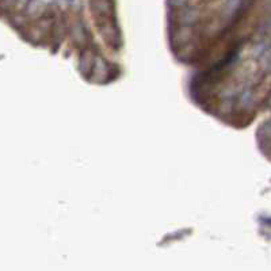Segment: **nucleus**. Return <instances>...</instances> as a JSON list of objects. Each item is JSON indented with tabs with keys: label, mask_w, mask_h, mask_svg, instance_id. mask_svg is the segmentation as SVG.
Segmentation results:
<instances>
[{
	"label": "nucleus",
	"mask_w": 271,
	"mask_h": 271,
	"mask_svg": "<svg viewBox=\"0 0 271 271\" xmlns=\"http://www.w3.org/2000/svg\"><path fill=\"white\" fill-rule=\"evenodd\" d=\"M92 3L95 10L98 11L99 14L104 15V16H108L112 8V4L110 0H94Z\"/></svg>",
	"instance_id": "1"
},
{
	"label": "nucleus",
	"mask_w": 271,
	"mask_h": 271,
	"mask_svg": "<svg viewBox=\"0 0 271 271\" xmlns=\"http://www.w3.org/2000/svg\"><path fill=\"white\" fill-rule=\"evenodd\" d=\"M186 2L187 0H171V3H172L174 6H176V7H180V6L184 4Z\"/></svg>",
	"instance_id": "2"
}]
</instances>
